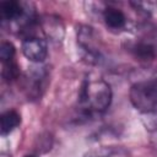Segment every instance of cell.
<instances>
[{"label": "cell", "instance_id": "10", "mask_svg": "<svg viewBox=\"0 0 157 157\" xmlns=\"http://www.w3.org/2000/svg\"><path fill=\"white\" fill-rule=\"evenodd\" d=\"M23 157H38V156H36V155H26Z\"/></svg>", "mask_w": 157, "mask_h": 157}, {"label": "cell", "instance_id": "7", "mask_svg": "<svg viewBox=\"0 0 157 157\" xmlns=\"http://www.w3.org/2000/svg\"><path fill=\"white\" fill-rule=\"evenodd\" d=\"M21 124V115L15 109H9L1 114L0 118V131L1 136H6L12 132Z\"/></svg>", "mask_w": 157, "mask_h": 157}, {"label": "cell", "instance_id": "8", "mask_svg": "<svg viewBox=\"0 0 157 157\" xmlns=\"http://www.w3.org/2000/svg\"><path fill=\"white\" fill-rule=\"evenodd\" d=\"M15 54H16V49L13 44L11 42L4 40L0 45V60L2 65L9 63H15Z\"/></svg>", "mask_w": 157, "mask_h": 157}, {"label": "cell", "instance_id": "9", "mask_svg": "<svg viewBox=\"0 0 157 157\" xmlns=\"http://www.w3.org/2000/svg\"><path fill=\"white\" fill-rule=\"evenodd\" d=\"M144 125L146 129L152 134V144L157 147V113L156 114H147L142 118Z\"/></svg>", "mask_w": 157, "mask_h": 157}, {"label": "cell", "instance_id": "2", "mask_svg": "<svg viewBox=\"0 0 157 157\" xmlns=\"http://www.w3.org/2000/svg\"><path fill=\"white\" fill-rule=\"evenodd\" d=\"M129 99L142 115L157 113V76L135 82L129 91Z\"/></svg>", "mask_w": 157, "mask_h": 157}, {"label": "cell", "instance_id": "5", "mask_svg": "<svg viewBox=\"0 0 157 157\" xmlns=\"http://www.w3.org/2000/svg\"><path fill=\"white\" fill-rule=\"evenodd\" d=\"M129 50L141 60H152L157 55V44L150 38H141L140 40L132 42Z\"/></svg>", "mask_w": 157, "mask_h": 157}, {"label": "cell", "instance_id": "6", "mask_svg": "<svg viewBox=\"0 0 157 157\" xmlns=\"http://www.w3.org/2000/svg\"><path fill=\"white\" fill-rule=\"evenodd\" d=\"M82 157H131V153L128 148L117 145L101 146L90 150Z\"/></svg>", "mask_w": 157, "mask_h": 157}, {"label": "cell", "instance_id": "1", "mask_svg": "<svg viewBox=\"0 0 157 157\" xmlns=\"http://www.w3.org/2000/svg\"><path fill=\"white\" fill-rule=\"evenodd\" d=\"M113 99L110 85L101 78L88 76L81 83L78 90L77 107L85 118H94L107 112Z\"/></svg>", "mask_w": 157, "mask_h": 157}, {"label": "cell", "instance_id": "3", "mask_svg": "<svg viewBox=\"0 0 157 157\" xmlns=\"http://www.w3.org/2000/svg\"><path fill=\"white\" fill-rule=\"evenodd\" d=\"M21 50L26 59L36 64L43 63L48 56V44L45 39L38 36L29 34L25 37L22 40Z\"/></svg>", "mask_w": 157, "mask_h": 157}, {"label": "cell", "instance_id": "4", "mask_svg": "<svg viewBox=\"0 0 157 157\" xmlns=\"http://www.w3.org/2000/svg\"><path fill=\"white\" fill-rule=\"evenodd\" d=\"M102 18L104 25L110 31H121L128 25L126 15L115 6H105L102 11Z\"/></svg>", "mask_w": 157, "mask_h": 157}]
</instances>
